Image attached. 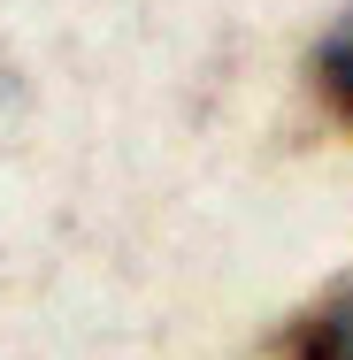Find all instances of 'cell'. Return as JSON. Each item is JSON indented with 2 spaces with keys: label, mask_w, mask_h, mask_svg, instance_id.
Segmentation results:
<instances>
[{
  "label": "cell",
  "mask_w": 353,
  "mask_h": 360,
  "mask_svg": "<svg viewBox=\"0 0 353 360\" xmlns=\"http://www.w3.org/2000/svg\"><path fill=\"white\" fill-rule=\"evenodd\" d=\"M284 360H353V276L346 284H330L292 330L277 338Z\"/></svg>",
  "instance_id": "6da1fadb"
},
{
  "label": "cell",
  "mask_w": 353,
  "mask_h": 360,
  "mask_svg": "<svg viewBox=\"0 0 353 360\" xmlns=\"http://www.w3.org/2000/svg\"><path fill=\"white\" fill-rule=\"evenodd\" d=\"M307 77H315L323 108H330V115H338V123L353 131V8L338 15V23H330V31H323V46L307 54Z\"/></svg>",
  "instance_id": "7a4b0ae2"
}]
</instances>
